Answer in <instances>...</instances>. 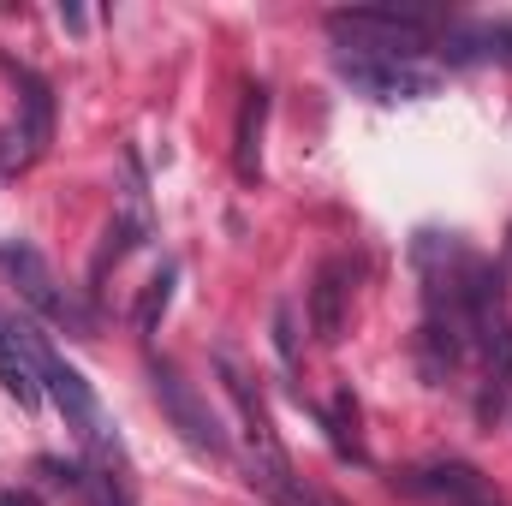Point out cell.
Masks as SVG:
<instances>
[{
  "instance_id": "6da1fadb",
  "label": "cell",
  "mask_w": 512,
  "mask_h": 506,
  "mask_svg": "<svg viewBox=\"0 0 512 506\" xmlns=\"http://www.w3.org/2000/svg\"><path fill=\"white\" fill-rule=\"evenodd\" d=\"M215 370H221L227 399L239 405V423H245V471H251V489H262L274 506H316V495L298 483V471H292V459H286V447H280V435L268 423V405H262V393L251 387L245 364L233 352H215Z\"/></svg>"
},
{
  "instance_id": "9a60e30c",
  "label": "cell",
  "mask_w": 512,
  "mask_h": 506,
  "mask_svg": "<svg viewBox=\"0 0 512 506\" xmlns=\"http://www.w3.org/2000/svg\"><path fill=\"white\" fill-rule=\"evenodd\" d=\"M84 495H90V506H131L126 477H114V459L84 465Z\"/></svg>"
},
{
  "instance_id": "4fadbf2b",
  "label": "cell",
  "mask_w": 512,
  "mask_h": 506,
  "mask_svg": "<svg viewBox=\"0 0 512 506\" xmlns=\"http://www.w3.org/2000/svg\"><path fill=\"white\" fill-rule=\"evenodd\" d=\"M173 286H179V262H161V268L149 274V286L137 292V304H131V328H137V334H155V328H161V316H167V304H173Z\"/></svg>"
},
{
  "instance_id": "8992f818",
  "label": "cell",
  "mask_w": 512,
  "mask_h": 506,
  "mask_svg": "<svg viewBox=\"0 0 512 506\" xmlns=\"http://www.w3.org/2000/svg\"><path fill=\"white\" fill-rule=\"evenodd\" d=\"M0 274L12 280V292H18L30 310H42L48 322H66V328H78V334H90V322H84V316H78V304L60 292V280H54L48 256L36 251V245H24V239L0 245Z\"/></svg>"
},
{
  "instance_id": "7a4b0ae2",
  "label": "cell",
  "mask_w": 512,
  "mask_h": 506,
  "mask_svg": "<svg viewBox=\"0 0 512 506\" xmlns=\"http://www.w3.org/2000/svg\"><path fill=\"white\" fill-rule=\"evenodd\" d=\"M0 328L18 340V352L30 358V370H36V381L48 387V399L60 405V417L78 429V441H84L96 459H120V441L108 435V417H102V405H96L90 381H84L66 358H60V352H54V346H48V334H42L36 322H18V316H12V322H0Z\"/></svg>"
},
{
  "instance_id": "ffe728a7",
  "label": "cell",
  "mask_w": 512,
  "mask_h": 506,
  "mask_svg": "<svg viewBox=\"0 0 512 506\" xmlns=\"http://www.w3.org/2000/svg\"><path fill=\"white\" fill-rule=\"evenodd\" d=\"M0 506H36V501H30V495H12V489H6V495H0Z\"/></svg>"
},
{
  "instance_id": "5bb4252c",
  "label": "cell",
  "mask_w": 512,
  "mask_h": 506,
  "mask_svg": "<svg viewBox=\"0 0 512 506\" xmlns=\"http://www.w3.org/2000/svg\"><path fill=\"white\" fill-rule=\"evenodd\" d=\"M0 381H6V393H12V399H18L24 411H30V405L42 399V381H36V370H30V358L18 352V340H12L6 328H0Z\"/></svg>"
},
{
  "instance_id": "52a82bcc",
  "label": "cell",
  "mask_w": 512,
  "mask_h": 506,
  "mask_svg": "<svg viewBox=\"0 0 512 506\" xmlns=\"http://www.w3.org/2000/svg\"><path fill=\"white\" fill-rule=\"evenodd\" d=\"M352 280H358V268H352L346 256H328V262L316 268V280H310V334H316L322 346H340V334H346Z\"/></svg>"
},
{
  "instance_id": "277c9868",
  "label": "cell",
  "mask_w": 512,
  "mask_h": 506,
  "mask_svg": "<svg viewBox=\"0 0 512 506\" xmlns=\"http://www.w3.org/2000/svg\"><path fill=\"white\" fill-rule=\"evenodd\" d=\"M149 387H155V399H161L167 423L179 429V441H185L191 453H203V459H233V441H227L221 417L209 411V399L179 376L173 364H161V358H155V364H149Z\"/></svg>"
},
{
  "instance_id": "8fae6325",
  "label": "cell",
  "mask_w": 512,
  "mask_h": 506,
  "mask_svg": "<svg viewBox=\"0 0 512 506\" xmlns=\"http://www.w3.org/2000/svg\"><path fill=\"white\" fill-rule=\"evenodd\" d=\"M12 78H18V90H24V114L12 120V126L30 137V149H36V161L48 155V143H54V90L30 72V66H6Z\"/></svg>"
},
{
  "instance_id": "9c48e42d",
  "label": "cell",
  "mask_w": 512,
  "mask_h": 506,
  "mask_svg": "<svg viewBox=\"0 0 512 506\" xmlns=\"http://www.w3.org/2000/svg\"><path fill=\"white\" fill-rule=\"evenodd\" d=\"M262 126H268V90L245 84V102H239V126H233V173L256 185L262 179Z\"/></svg>"
},
{
  "instance_id": "ba28073f",
  "label": "cell",
  "mask_w": 512,
  "mask_h": 506,
  "mask_svg": "<svg viewBox=\"0 0 512 506\" xmlns=\"http://www.w3.org/2000/svg\"><path fill=\"white\" fill-rule=\"evenodd\" d=\"M405 495H423V501H447V506H495L489 495V483L471 471V465H459V459H447V465H417V471H405V477H393Z\"/></svg>"
},
{
  "instance_id": "d6986e66",
  "label": "cell",
  "mask_w": 512,
  "mask_h": 506,
  "mask_svg": "<svg viewBox=\"0 0 512 506\" xmlns=\"http://www.w3.org/2000/svg\"><path fill=\"white\" fill-rule=\"evenodd\" d=\"M501 274L512 280V227H507V251H501Z\"/></svg>"
},
{
  "instance_id": "e0dca14e",
  "label": "cell",
  "mask_w": 512,
  "mask_h": 506,
  "mask_svg": "<svg viewBox=\"0 0 512 506\" xmlns=\"http://www.w3.org/2000/svg\"><path fill=\"white\" fill-rule=\"evenodd\" d=\"M274 346H280L286 370H298V334H292V304H280V310H274Z\"/></svg>"
},
{
  "instance_id": "3957f363",
  "label": "cell",
  "mask_w": 512,
  "mask_h": 506,
  "mask_svg": "<svg viewBox=\"0 0 512 506\" xmlns=\"http://www.w3.org/2000/svg\"><path fill=\"white\" fill-rule=\"evenodd\" d=\"M328 30L340 36V48L417 60L435 36V12H423V6H346V12H328Z\"/></svg>"
},
{
  "instance_id": "ac0fdd59",
  "label": "cell",
  "mask_w": 512,
  "mask_h": 506,
  "mask_svg": "<svg viewBox=\"0 0 512 506\" xmlns=\"http://www.w3.org/2000/svg\"><path fill=\"white\" fill-rule=\"evenodd\" d=\"M36 471L48 477V489H84V465H66V459H42Z\"/></svg>"
},
{
  "instance_id": "2e32d148",
  "label": "cell",
  "mask_w": 512,
  "mask_h": 506,
  "mask_svg": "<svg viewBox=\"0 0 512 506\" xmlns=\"http://www.w3.org/2000/svg\"><path fill=\"white\" fill-rule=\"evenodd\" d=\"M328 429H334V447H340L346 459H364V447H358V405H352L346 387L334 393V417H328Z\"/></svg>"
},
{
  "instance_id": "5b68a950",
  "label": "cell",
  "mask_w": 512,
  "mask_h": 506,
  "mask_svg": "<svg viewBox=\"0 0 512 506\" xmlns=\"http://www.w3.org/2000/svg\"><path fill=\"white\" fill-rule=\"evenodd\" d=\"M334 66H340L346 84H358L376 102H423V96L441 90V72L423 66V60H405V54H358V48H340Z\"/></svg>"
},
{
  "instance_id": "7c38bea8",
  "label": "cell",
  "mask_w": 512,
  "mask_h": 506,
  "mask_svg": "<svg viewBox=\"0 0 512 506\" xmlns=\"http://www.w3.org/2000/svg\"><path fill=\"white\" fill-rule=\"evenodd\" d=\"M441 48H447V60H495V66H512V24H465V30H447Z\"/></svg>"
},
{
  "instance_id": "30bf717a",
  "label": "cell",
  "mask_w": 512,
  "mask_h": 506,
  "mask_svg": "<svg viewBox=\"0 0 512 506\" xmlns=\"http://www.w3.org/2000/svg\"><path fill=\"white\" fill-rule=\"evenodd\" d=\"M512 405V322L495 334V346L483 352V387H477V423L495 429V417Z\"/></svg>"
}]
</instances>
